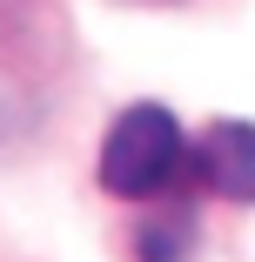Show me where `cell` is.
Wrapping results in <instances>:
<instances>
[{
  "label": "cell",
  "mask_w": 255,
  "mask_h": 262,
  "mask_svg": "<svg viewBox=\"0 0 255 262\" xmlns=\"http://www.w3.org/2000/svg\"><path fill=\"white\" fill-rule=\"evenodd\" d=\"M188 135L181 121L161 108V101H134V108H121L108 121V141H101V188L121 195V202H148V195H161L181 162H188Z\"/></svg>",
  "instance_id": "1"
},
{
  "label": "cell",
  "mask_w": 255,
  "mask_h": 262,
  "mask_svg": "<svg viewBox=\"0 0 255 262\" xmlns=\"http://www.w3.org/2000/svg\"><path fill=\"white\" fill-rule=\"evenodd\" d=\"M195 188H208L222 202H255V121H208L201 141L188 148Z\"/></svg>",
  "instance_id": "2"
},
{
  "label": "cell",
  "mask_w": 255,
  "mask_h": 262,
  "mask_svg": "<svg viewBox=\"0 0 255 262\" xmlns=\"http://www.w3.org/2000/svg\"><path fill=\"white\" fill-rule=\"evenodd\" d=\"M134 255H141V262H188V255H195V215H188V208L155 215V222L134 235Z\"/></svg>",
  "instance_id": "3"
}]
</instances>
